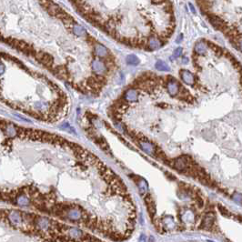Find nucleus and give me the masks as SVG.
I'll use <instances>...</instances> for the list:
<instances>
[{
	"label": "nucleus",
	"instance_id": "obj_1",
	"mask_svg": "<svg viewBox=\"0 0 242 242\" xmlns=\"http://www.w3.org/2000/svg\"><path fill=\"white\" fill-rule=\"evenodd\" d=\"M214 222H215V215L213 214V213H208L205 216V218L203 219L201 225L199 226V229L210 230L213 227Z\"/></svg>",
	"mask_w": 242,
	"mask_h": 242
},
{
	"label": "nucleus",
	"instance_id": "obj_2",
	"mask_svg": "<svg viewBox=\"0 0 242 242\" xmlns=\"http://www.w3.org/2000/svg\"><path fill=\"white\" fill-rule=\"evenodd\" d=\"M91 67H92L93 71L96 74H97V76L103 75L106 72V70H107V67H106L105 63L102 62L101 60H99V59L93 60Z\"/></svg>",
	"mask_w": 242,
	"mask_h": 242
},
{
	"label": "nucleus",
	"instance_id": "obj_3",
	"mask_svg": "<svg viewBox=\"0 0 242 242\" xmlns=\"http://www.w3.org/2000/svg\"><path fill=\"white\" fill-rule=\"evenodd\" d=\"M181 79L188 85H193L195 83V77L192 73H190L188 70H181L180 72Z\"/></svg>",
	"mask_w": 242,
	"mask_h": 242
},
{
	"label": "nucleus",
	"instance_id": "obj_4",
	"mask_svg": "<svg viewBox=\"0 0 242 242\" xmlns=\"http://www.w3.org/2000/svg\"><path fill=\"white\" fill-rule=\"evenodd\" d=\"M167 89L168 91V93L171 96H176L178 93L179 90V86L178 83L176 80H170L167 84Z\"/></svg>",
	"mask_w": 242,
	"mask_h": 242
},
{
	"label": "nucleus",
	"instance_id": "obj_5",
	"mask_svg": "<svg viewBox=\"0 0 242 242\" xmlns=\"http://www.w3.org/2000/svg\"><path fill=\"white\" fill-rule=\"evenodd\" d=\"M139 144H140L141 148L143 149L147 154H148V155H154L156 153L155 147L151 143H149V142L142 140V141H139Z\"/></svg>",
	"mask_w": 242,
	"mask_h": 242
},
{
	"label": "nucleus",
	"instance_id": "obj_6",
	"mask_svg": "<svg viewBox=\"0 0 242 242\" xmlns=\"http://www.w3.org/2000/svg\"><path fill=\"white\" fill-rule=\"evenodd\" d=\"M125 99L129 102H136L138 99V93L136 89L130 88L125 93Z\"/></svg>",
	"mask_w": 242,
	"mask_h": 242
},
{
	"label": "nucleus",
	"instance_id": "obj_7",
	"mask_svg": "<svg viewBox=\"0 0 242 242\" xmlns=\"http://www.w3.org/2000/svg\"><path fill=\"white\" fill-rule=\"evenodd\" d=\"M95 53L97 56H99V58H106V56L108 55V50L103 45L97 43L95 45Z\"/></svg>",
	"mask_w": 242,
	"mask_h": 242
},
{
	"label": "nucleus",
	"instance_id": "obj_8",
	"mask_svg": "<svg viewBox=\"0 0 242 242\" xmlns=\"http://www.w3.org/2000/svg\"><path fill=\"white\" fill-rule=\"evenodd\" d=\"M50 221L49 219H46V218H39L37 221V226L38 229L42 230H47L50 227Z\"/></svg>",
	"mask_w": 242,
	"mask_h": 242
},
{
	"label": "nucleus",
	"instance_id": "obj_9",
	"mask_svg": "<svg viewBox=\"0 0 242 242\" xmlns=\"http://www.w3.org/2000/svg\"><path fill=\"white\" fill-rule=\"evenodd\" d=\"M145 201H146V204L148 206V210L149 211L151 217H153L156 213V206H155V202L154 200L151 198V197L149 195H148L145 198Z\"/></svg>",
	"mask_w": 242,
	"mask_h": 242
},
{
	"label": "nucleus",
	"instance_id": "obj_10",
	"mask_svg": "<svg viewBox=\"0 0 242 242\" xmlns=\"http://www.w3.org/2000/svg\"><path fill=\"white\" fill-rule=\"evenodd\" d=\"M161 47V42L158 37H150L148 40V48L151 50H156Z\"/></svg>",
	"mask_w": 242,
	"mask_h": 242
},
{
	"label": "nucleus",
	"instance_id": "obj_11",
	"mask_svg": "<svg viewBox=\"0 0 242 242\" xmlns=\"http://www.w3.org/2000/svg\"><path fill=\"white\" fill-rule=\"evenodd\" d=\"M195 52L198 55H205L207 52V45L203 41H198L195 45Z\"/></svg>",
	"mask_w": 242,
	"mask_h": 242
},
{
	"label": "nucleus",
	"instance_id": "obj_12",
	"mask_svg": "<svg viewBox=\"0 0 242 242\" xmlns=\"http://www.w3.org/2000/svg\"><path fill=\"white\" fill-rule=\"evenodd\" d=\"M137 182V187L139 189V191L141 194H144L148 191V183L147 181L144 179V178H138V180L136 181Z\"/></svg>",
	"mask_w": 242,
	"mask_h": 242
},
{
	"label": "nucleus",
	"instance_id": "obj_13",
	"mask_svg": "<svg viewBox=\"0 0 242 242\" xmlns=\"http://www.w3.org/2000/svg\"><path fill=\"white\" fill-rule=\"evenodd\" d=\"M72 30H73L74 34L76 36H78V37H83V36L87 35V32H86V30H85V28L82 27L80 25L76 24V23L72 26Z\"/></svg>",
	"mask_w": 242,
	"mask_h": 242
},
{
	"label": "nucleus",
	"instance_id": "obj_14",
	"mask_svg": "<svg viewBox=\"0 0 242 242\" xmlns=\"http://www.w3.org/2000/svg\"><path fill=\"white\" fill-rule=\"evenodd\" d=\"M126 62L127 65H130V66H137L139 64V59L136 56V55H129L126 56Z\"/></svg>",
	"mask_w": 242,
	"mask_h": 242
},
{
	"label": "nucleus",
	"instance_id": "obj_15",
	"mask_svg": "<svg viewBox=\"0 0 242 242\" xmlns=\"http://www.w3.org/2000/svg\"><path fill=\"white\" fill-rule=\"evenodd\" d=\"M9 219L15 224H19L22 221V218H21L20 214L17 211H13V212L10 213V214H9Z\"/></svg>",
	"mask_w": 242,
	"mask_h": 242
},
{
	"label": "nucleus",
	"instance_id": "obj_16",
	"mask_svg": "<svg viewBox=\"0 0 242 242\" xmlns=\"http://www.w3.org/2000/svg\"><path fill=\"white\" fill-rule=\"evenodd\" d=\"M155 67H156V68L158 69L159 71H163V72H165V71H169V70H170V67L167 65V63L164 62V61H162V60L156 61Z\"/></svg>",
	"mask_w": 242,
	"mask_h": 242
},
{
	"label": "nucleus",
	"instance_id": "obj_17",
	"mask_svg": "<svg viewBox=\"0 0 242 242\" xmlns=\"http://www.w3.org/2000/svg\"><path fill=\"white\" fill-rule=\"evenodd\" d=\"M17 203L19 205V206H22V207H26L29 205V199L27 198L26 196L25 195H21L19 196L18 198H17Z\"/></svg>",
	"mask_w": 242,
	"mask_h": 242
},
{
	"label": "nucleus",
	"instance_id": "obj_18",
	"mask_svg": "<svg viewBox=\"0 0 242 242\" xmlns=\"http://www.w3.org/2000/svg\"><path fill=\"white\" fill-rule=\"evenodd\" d=\"M182 54V48H178L177 49H175L174 53H173V58H179Z\"/></svg>",
	"mask_w": 242,
	"mask_h": 242
},
{
	"label": "nucleus",
	"instance_id": "obj_19",
	"mask_svg": "<svg viewBox=\"0 0 242 242\" xmlns=\"http://www.w3.org/2000/svg\"><path fill=\"white\" fill-rule=\"evenodd\" d=\"M163 2H164V0H152V3H153V4H156V5L162 4Z\"/></svg>",
	"mask_w": 242,
	"mask_h": 242
},
{
	"label": "nucleus",
	"instance_id": "obj_20",
	"mask_svg": "<svg viewBox=\"0 0 242 242\" xmlns=\"http://www.w3.org/2000/svg\"><path fill=\"white\" fill-rule=\"evenodd\" d=\"M139 240H140V242H146V237L144 235H141Z\"/></svg>",
	"mask_w": 242,
	"mask_h": 242
},
{
	"label": "nucleus",
	"instance_id": "obj_21",
	"mask_svg": "<svg viewBox=\"0 0 242 242\" xmlns=\"http://www.w3.org/2000/svg\"><path fill=\"white\" fill-rule=\"evenodd\" d=\"M182 62H183V63H188V62H189V59H188L187 58H184L182 59Z\"/></svg>",
	"mask_w": 242,
	"mask_h": 242
},
{
	"label": "nucleus",
	"instance_id": "obj_22",
	"mask_svg": "<svg viewBox=\"0 0 242 242\" xmlns=\"http://www.w3.org/2000/svg\"><path fill=\"white\" fill-rule=\"evenodd\" d=\"M190 9H191V11H193L194 13L196 12V11H195V8H194V7H193L192 5H190Z\"/></svg>",
	"mask_w": 242,
	"mask_h": 242
},
{
	"label": "nucleus",
	"instance_id": "obj_23",
	"mask_svg": "<svg viewBox=\"0 0 242 242\" xmlns=\"http://www.w3.org/2000/svg\"><path fill=\"white\" fill-rule=\"evenodd\" d=\"M148 242H154V238H153V237H150V238H149Z\"/></svg>",
	"mask_w": 242,
	"mask_h": 242
},
{
	"label": "nucleus",
	"instance_id": "obj_24",
	"mask_svg": "<svg viewBox=\"0 0 242 242\" xmlns=\"http://www.w3.org/2000/svg\"><path fill=\"white\" fill-rule=\"evenodd\" d=\"M208 242H213V241H211V240H208Z\"/></svg>",
	"mask_w": 242,
	"mask_h": 242
}]
</instances>
